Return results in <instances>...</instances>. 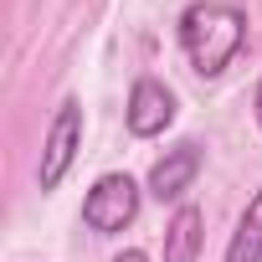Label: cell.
I'll return each instance as SVG.
<instances>
[{
	"mask_svg": "<svg viewBox=\"0 0 262 262\" xmlns=\"http://www.w3.org/2000/svg\"><path fill=\"white\" fill-rule=\"evenodd\" d=\"M175 36H180V52H185L190 72L211 82L247 47V11L231 6V0H190L175 21Z\"/></svg>",
	"mask_w": 262,
	"mask_h": 262,
	"instance_id": "cell-1",
	"label": "cell"
},
{
	"mask_svg": "<svg viewBox=\"0 0 262 262\" xmlns=\"http://www.w3.org/2000/svg\"><path fill=\"white\" fill-rule=\"evenodd\" d=\"M139 201H144V190H139V180H134V175L108 170V175H98V180H93V190L82 195V226H88L93 236H118V231L134 226Z\"/></svg>",
	"mask_w": 262,
	"mask_h": 262,
	"instance_id": "cell-2",
	"label": "cell"
},
{
	"mask_svg": "<svg viewBox=\"0 0 262 262\" xmlns=\"http://www.w3.org/2000/svg\"><path fill=\"white\" fill-rule=\"evenodd\" d=\"M77 149H82V103L67 98V103L57 108V118L47 123V139H41V160H36V185H41V195H52V190L67 180V170L77 165Z\"/></svg>",
	"mask_w": 262,
	"mask_h": 262,
	"instance_id": "cell-3",
	"label": "cell"
},
{
	"mask_svg": "<svg viewBox=\"0 0 262 262\" xmlns=\"http://www.w3.org/2000/svg\"><path fill=\"white\" fill-rule=\"evenodd\" d=\"M123 123L134 139H160L165 128L175 123V93L160 82V77H139L128 88V108H123Z\"/></svg>",
	"mask_w": 262,
	"mask_h": 262,
	"instance_id": "cell-4",
	"label": "cell"
},
{
	"mask_svg": "<svg viewBox=\"0 0 262 262\" xmlns=\"http://www.w3.org/2000/svg\"><path fill=\"white\" fill-rule=\"evenodd\" d=\"M195 175H201V144H195V139H180L175 149H165V155L149 165L144 190H149L155 201H185V190L195 185Z\"/></svg>",
	"mask_w": 262,
	"mask_h": 262,
	"instance_id": "cell-5",
	"label": "cell"
},
{
	"mask_svg": "<svg viewBox=\"0 0 262 262\" xmlns=\"http://www.w3.org/2000/svg\"><path fill=\"white\" fill-rule=\"evenodd\" d=\"M201 242H206V216L201 206L180 201L165 226V262H201Z\"/></svg>",
	"mask_w": 262,
	"mask_h": 262,
	"instance_id": "cell-6",
	"label": "cell"
},
{
	"mask_svg": "<svg viewBox=\"0 0 262 262\" xmlns=\"http://www.w3.org/2000/svg\"><path fill=\"white\" fill-rule=\"evenodd\" d=\"M226 262H262V185L252 190L247 211L236 216V231L226 242Z\"/></svg>",
	"mask_w": 262,
	"mask_h": 262,
	"instance_id": "cell-7",
	"label": "cell"
},
{
	"mask_svg": "<svg viewBox=\"0 0 262 262\" xmlns=\"http://www.w3.org/2000/svg\"><path fill=\"white\" fill-rule=\"evenodd\" d=\"M113 262H149V252H144V247H123Z\"/></svg>",
	"mask_w": 262,
	"mask_h": 262,
	"instance_id": "cell-8",
	"label": "cell"
},
{
	"mask_svg": "<svg viewBox=\"0 0 262 262\" xmlns=\"http://www.w3.org/2000/svg\"><path fill=\"white\" fill-rule=\"evenodd\" d=\"M252 113H257V128H262V77H257V98H252Z\"/></svg>",
	"mask_w": 262,
	"mask_h": 262,
	"instance_id": "cell-9",
	"label": "cell"
}]
</instances>
